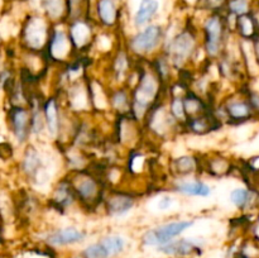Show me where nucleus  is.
Segmentation results:
<instances>
[{
	"instance_id": "26",
	"label": "nucleus",
	"mask_w": 259,
	"mask_h": 258,
	"mask_svg": "<svg viewBox=\"0 0 259 258\" xmlns=\"http://www.w3.org/2000/svg\"><path fill=\"white\" fill-rule=\"evenodd\" d=\"M22 167L24 174L28 177H30V179L37 180L38 177L46 174L45 162H43L42 156L38 152V149L32 146L28 147L27 151H25L24 157H23Z\"/></svg>"
},
{
	"instance_id": "16",
	"label": "nucleus",
	"mask_w": 259,
	"mask_h": 258,
	"mask_svg": "<svg viewBox=\"0 0 259 258\" xmlns=\"http://www.w3.org/2000/svg\"><path fill=\"white\" fill-rule=\"evenodd\" d=\"M43 114H45L46 132L51 138L55 139V142H58L61 137V129H62L63 106L61 98L57 94L45 99Z\"/></svg>"
},
{
	"instance_id": "4",
	"label": "nucleus",
	"mask_w": 259,
	"mask_h": 258,
	"mask_svg": "<svg viewBox=\"0 0 259 258\" xmlns=\"http://www.w3.org/2000/svg\"><path fill=\"white\" fill-rule=\"evenodd\" d=\"M202 51L210 62H215L225 52L233 33L227 23L225 13H210L201 23Z\"/></svg>"
},
{
	"instance_id": "20",
	"label": "nucleus",
	"mask_w": 259,
	"mask_h": 258,
	"mask_svg": "<svg viewBox=\"0 0 259 258\" xmlns=\"http://www.w3.org/2000/svg\"><path fill=\"white\" fill-rule=\"evenodd\" d=\"M223 128V123L217 118L214 111L189 118L184 125V133L192 136H207Z\"/></svg>"
},
{
	"instance_id": "7",
	"label": "nucleus",
	"mask_w": 259,
	"mask_h": 258,
	"mask_svg": "<svg viewBox=\"0 0 259 258\" xmlns=\"http://www.w3.org/2000/svg\"><path fill=\"white\" fill-rule=\"evenodd\" d=\"M194 225V219H179L162 223V224L147 229L141 235L139 242H141V245L143 248L157 249V248L182 237V234H185L187 230L191 229Z\"/></svg>"
},
{
	"instance_id": "8",
	"label": "nucleus",
	"mask_w": 259,
	"mask_h": 258,
	"mask_svg": "<svg viewBox=\"0 0 259 258\" xmlns=\"http://www.w3.org/2000/svg\"><path fill=\"white\" fill-rule=\"evenodd\" d=\"M46 55H47L48 60L51 61L52 65H57L60 67L70 65V63L75 62L76 60L80 58L75 47H73L66 23L53 25L52 34H51L50 43H48V47L46 50Z\"/></svg>"
},
{
	"instance_id": "35",
	"label": "nucleus",
	"mask_w": 259,
	"mask_h": 258,
	"mask_svg": "<svg viewBox=\"0 0 259 258\" xmlns=\"http://www.w3.org/2000/svg\"><path fill=\"white\" fill-rule=\"evenodd\" d=\"M252 51H253V56H254L255 62H257L259 67V34L252 40Z\"/></svg>"
},
{
	"instance_id": "1",
	"label": "nucleus",
	"mask_w": 259,
	"mask_h": 258,
	"mask_svg": "<svg viewBox=\"0 0 259 258\" xmlns=\"http://www.w3.org/2000/svg\"><path fill=\"white\" fill-rule=\"evenodd\" d=\"M162 52L177 71H191L190 66L195 62L200 52H202L201 32L192 23H186L171 37L167 35Z\"/></svg>"
},
{
	"instance_id": "12",
	"label": "nucleus",
	"mask_w": 259,
	"mask_h": 258,
	"mask_svg": "<svg viewBox=\"0 0 259 258\" xmlns=\"http://www.w3.org/2000/svg\"><path fill=\"white\" fill-rule=\"evenodd\" d=\"M123 18V0H94L93 19L103 30L118 29Z\"/></svg>"
},
{
	"instance_id": "10",
	"label": "nucleus",
	"mask_w": 259,
	"mask_h": 258,
	"mask_svg": "<svg viewBox=\"0 0 259 258\" xmlns=\"http://www.w3.org/2000/svg\"><path fill=\"white\" fill-rule=\"evenodd\" d=\"M66 24H67L68 34L72 40L73 47L78 56L88 52L94 47L96 35H98L100 28L93 18H83V19L66 23Z\"/></svg>"
},
{
	"instance_id": "22",
	"label": "nucleus",
	"mask_w": 259,
	"mask_h": 258,
	"mask_svg": "<svg viewBox=\"0 0 259 258\" xmlns=\"http://www.w3.org/2000/svg\"><path fill=\"white\" fill-rule=\"evenodd\" d=\"M12 131L18 142L24 143L32 134V113L24 106H14L9 114Z\"/></svg>"
},
{
	"instance_id": "27",
	"label": "nucleus",
	"mask_w": 259,
	"mask_h": 258,
	"mask_svg": "<svg viewBox=\"0 0 259 258\" xmlns=\"http://www.w3.org/2000/svg\"><path fill=\"white\" fill-rule=\"evenodd\" d=\"M184 105L187 119L201 115V114L205 113H209V111L212 110L211 105H210L202 96L194 93V91L190 90V89L186 90V93L184 94Z\"/></svg>"
},
{
	"instance_id": "34",
	"label": "nucleus",
	"mask_w": 259,
	"mask_h": 258,
	"mask_svg": "<svg viewBox=\"0 0 259 258\" xmlns=\"http://www.w3.org/2000/svg\"><path fill=\"white\" fill-rule=\"evenodd\" d=\"M13 154V151H12V147H10V144L8 143H0V158L3 159H8L10 158Z\"/></svg>"
},
{
	"instance_id": "15",
	"label": "nucleus",
	"mask_w": 259,
	"mask_h": 258,
	"mask_svg": "<svg viewBox=\"0 0 259 258\" xmlns=\"http://www.w3.org/2000/svg\"><path fill=\"white\" fill-rule=\"evenodd\" d=\"M50 205L60 214H66L71 207L77 205V197L68 175L55 182L52 194L50 196Z\"/></svg>"
},
{
	"instance_id": "19",
	"label": "nucleus",
	"mask_w": 259,
	"mask_h": 258,
	"mask_svg": "<svg viewBox=\"0 0 259 258\" xmlns=\"http://www.w3.org/2000/svg\"><path fill=\"white\" fill-rule=\"evenodd\" d=\"M168 169L175 180L202 175L201 156L195 153H186L175 157L169 161Z\"/></svg>"
},
{
	"instance_id": "29",
	"label": "nucleus",
	"mask_w": 259,
	"mask_h": 258,
	"mask_svg": "<svg viewBox=\"0 0 259 258\" xmlns=\"http://www.w3.org/2000/svg\"><path fill=\"white\" fill-rule=\"evenodd\" d=\"M99 242L105 248L110 258H119L128 249V239L124 235L116 233H109L99 238Z\"/></svg>"
},
{
	"instance_id": "18",
	"label": "nucleus",
	"mask_w": 259,
	"mask_h": 258,
	"mask_svg": "<svg viewBox=\"0 0 259 258\" xmlns=\"http://www.w3.org/2000/svg\"><path fill=\"white\" fill-rule=\"evenodd\" d=\"M229 200L233 206L242 214L259 210V190L253 185L245 184L233 189L229 194Z\"/></svg>"
},
{
	"instance_id": "11",
	"label": "nucleus",
	"mask_w": 259,
	"mask_h": 258,
	"mask_svg": "<svg viewBox=\"0 0 259 258\" xmlns=\"http://www.w3.org/2000/svg\"><path fill=\"white\" fill-rule=\"evenodd\" d=\"M88 232L85 229L75 227V225H66V227L55 228L45 233L42 238L43 245L56 250L63 248L75 247L82 244L88 239Z\"/></svg>"
},
{
	"instance_id": "31",
	"label": "nucleus",
	"mask_w": 259,
	"mask_h": 258,
	"mask_svg": "<svg viewBox=\"0 0 259 258\" xmlns=\"http://www.w3.org/2000/svg\"><path fill=\"white\" fill-rule=\"evenodd\" d=\"M252 2L250 0H228L225 5V14L232 17H240V15L249 14L252 12Z\"/></svg>"
},
{
	"instance_id": "3",
	"label": "nucleus",
	"mask_w": 259,
	"mask_h": 258,
	"mask_svg": "<svg viewBox=\"0 0 259 258\" xmlns=\"http://www.w3.org/2000/svg\"><path fill=\"white\" fill-rule=\"evenodd\" d=\"M167 29L158 23H151L123 39L124 46L137 61H151L163 51Z\"/></svg>"
},
{
	"instance_id": "6",
	"label": "nucleus",
	"mask_w": 259,
	"mask_h": 258,
	"mask_svg": "<svg viewBox=\"0 0 259 258\" xmlns=\"http://www.w3.org/2000/svg\"><path fill=\"white\" fill-rule=\"evenodd\" d=\"M143 126L146 134L158 141H169L177 134L184 133V126L169 113L167 98L149 111L144 119Z\"/></svg>"
},
{
	"instance_id": "13",
	"label": "nucleus",
	"mask_w": 259,
	"mask_h": 258,
	"mask_svg": "<svg viewBox=\"0 0 259 258\" xmlns=\"http://www.w3.org/2000/svg\"><path fill=\"white\" fill-rule=\"evenodd\" d=\"M138 197V195L128 190L108 187L101 209L109 218L125 217L136 207Z\"/></svg>"
},
{
	"instance_id": "30",
	"label": "nucleus",
	"mask_w": 259,
	"mask_h": 258,
	"mask_svg": "<svg viewBox=\"0 0 259 258\" xmlns=\"http://www.w3.org/2000/svg\"><path fill=\"white\" fill-rule=\"evenodd\" d=\"M67 3V20L73 22L83 18H93V4L91 0H66Z\"/></svg>"
},
{
	"instance_id": "9",
	"label": "nucleus",
	"mask_w": 259,
	"mask_h": 258,
	"mask_svg": "<svg viewBox=\"0 0 259 258\" xmlns=\"http://www.w3.org/2000/svg\"><path fill=\"white\" fill-rule=\"evenodd\" d=\"M53 25L43 14H32L27 18L22 29V38L28 51L46 52L52 34Z\"/></svg>"
},
{
	"instance_id": "14",
	"label": "nucleus",
	"mask_w": 259,
	"mask_h": 258,
	"mask_svg": "<svg viewBox=\"0 0 259 258\" xmlns=\"http://www.w3.org/2000/svg\"><path fill=\"white\" fill-rule=\"evenodd\" d=\"M204 249L201 238L180 237L156 250L168 258H200L204 254Z\"/></svg>"
},
{
	"instance_id": "33",
	"label": "nucleus",
	"mask_w": 259,
	"mask_h": 258,
	"mask_svg": "<svg viewBox=\"0 0 259 258\" xmlns=\"http://www.w3.org/2000/svg\"><path fill=\"white\" fill-rule=\"evenodd\" d=\"M171 205L172 197L169 196V195H163V196H161V199L158 200V202H157V207H158V210H161V211L168 210L169 207H171Z\"/></svg>"
},
{
	"instance_id": "24",
	"label": "nucleus",
	"mask_w": 259,
	"mask_h": 258,
	"mask_svg": "<svg viewBox=\"0 0 259 258\" xmlns=\"http://www.w3.org/2000/svg\"><path fill=\"white\" fill-rule=\"evenodd\" d=\"M158 0H139L137 9L132 17V24L134 29L138 30L153 23L154 18L158 15Z\"/></svg>"
},
{
	"instance_id": "21",
	"label": "nucleus",
	"mask_w": 259,
	"mask_h": 258,
	"mask_svg": "<svg viewBox=\"0 0 259 258\" xmlns=\"http://www.w3.org/2000/svg\"><path fill=\"white\" fill-rule=\"evenodd\" d=\"M171 191L186 197H209L212 194V189L207 182L201 179H176L171 184Z\"/></svg>"
},
{
	"instance_id": "36",
	"label": "nucleus",
	"mask_w": 259,
	"mask_h": 258,
	"mask_svg": "<svg viewBox=\"0 0 259 258\" xmlns=\"http://www.w3.org/2000/svg\"><path fill=\"white\" fill-rule=\"evenodd\" d=\"M250 225H252V239L255 240L259 244V215L257 219L254 220V223Z\"/></svg>"
},
{
	"instance_id": "5",
	"label": "nucleus",
	"mask_w": 259,
	"mask_h": 258,
	"mask_svg": "<svg viewBox=\"0 0 259 258\" xmlns=\"http://www.w3.org/2000/svg\"><path fill=\"white\" fill-rule=\"evenodd\" d=\"M212 111L223 125H244L258 119L245 93L244 85L222 99L220 103L212 108Z\"/></svg>"
},
{
	"instance_id": "2",
	"label": "nucleus",
	"mask_w": 259,
	"mask_h": 258,
	"mask_svg": "<svg viewBox=\"0 0 259 258\" xmlns=\"http://www.w3.org/2000/svg\"><path fill=\"white\" fill-rule=\"evenodd\" d=\"M71 180L77 205L85 211L94 212L103 206L108 185L105 184L101 175L93 167V164L85 169L67 172Z\"/></svg>"
},
{
	"instance_id": "17",
	"label": "nucleus",
	"mask_w": 259,
	"mask_h": 258,
	"mask_svg": "<svg viewBox=\"0 0 259 258\" xmlns=\"http://www.w3.org/2000/svg\"><path fill=\"white\" fill-rule=\"evenodd\" d=\"M201 168L202 174L212 179H224L235 171V163L222 152H210L201 156Z\"/></svg>"
},
{
	"instance_id": "28",
	"label": "nucleus",
	"mask_w": 259,
	"mask_h": 258,
	"mask_svg": "<svg viewBox=\"0 0 259 258\" xmlns=\"http://www.w3.org/2000/svg\"><path fill=\"white\" fill-rule=\"evenodd\" d=\"M233 34L240 40H253L259 34V28L252 13L240 15L235 19Z\"/></svg>"
},
{
	"instance_id": "25",
	"label": "nucleus",
	"mask_w": 259,
	"mask_h": 258,
	"mask_svg": "<svg viewBox=\"0 0 259 258\" xmlns=\"http://www.w3.org/2000/svg\"><path fill=\"white\" fill-rule=\"evenodd\" d=\"M40 14L45 15L52 24H61L67 20L66 0H39Z\"/></svg>"
},
{
	"instance_id": "32",
	"label": "nucleus",
	"mask_w": 259,
	"mask_h": 258,
	"mask_svg": "<svg viewBox=\"0 0 259 258\" xmlns=\"http://www.w3.org/2000/svg\"><path fill=\"white\" fill-rule=\"evenodd\" d=\"M228 0H199V8L202 12L210 13H223L225 10Z\"/></svg>"
},
{
	"instance_id": "23",
	"label": "nucleus",
	"mask_w": 259,
	"mask_h": 258,
	"mask_svg": "<svg viewBox=\"0 0 259 258\" xmlns=\"http://www.w3.org/2000/svg\"><path fill=\"white\" fill-rule=\"evenodd\" d=\"M109 103L110 111L115 116L129 115L132 113L131 89L123 86H110L109 89Z\"/></svg>"
}]
</instances>
